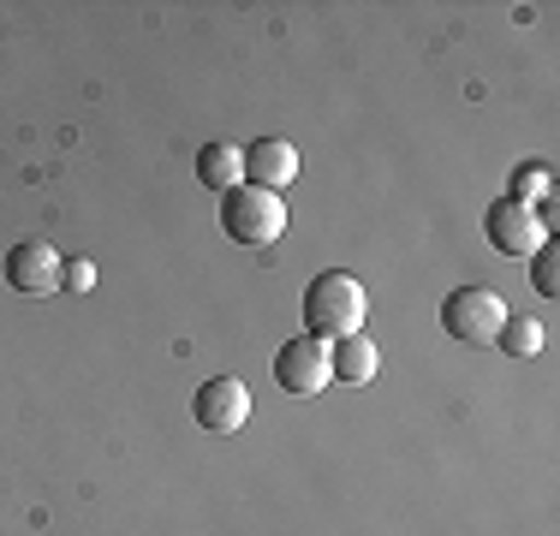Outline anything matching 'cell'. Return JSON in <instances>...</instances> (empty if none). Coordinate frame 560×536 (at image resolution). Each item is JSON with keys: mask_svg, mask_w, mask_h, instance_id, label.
<instances>
[{"mask_svg": "<svg viewBox=\"0 0 560 536\" xmlns=\"http://www.w3.org/2000/svg\"><path fill=\"white\" fill-rule=\"evenodd\" d=\"M304 334L311 340H323V346H335V340H352L358 328H364V316H370V299H364V280L358 275H346V268H323V275L304 287Z\"/></svg>", "mask_w": 560, "mask_h": 536, "instance_id": "1", "label": "cell"}, {"mask_svg": "<svg viewBox=\"0 0 560 536\" xmlns=\"http://www.w3.org/2000/svg\"><path fill=\"white\" fill-rule=\"evenodd\" d=\"M221 233L233 245H275L287 233V203L275 191H257V185H238V191L221 197Z\"/></svg>", "mask_w": 560, "mask_h": 536, "instance_id": "2", "label": "cell"}, {"mask_svg": "<svg viewBox=\"0 0 560 536\" xmlns=\"http://www.w3.org/2000/svg\"><path fill=\"white\" fill-rule=\"evenodd\" d=\"M506 316L513 311H506L501 292H489V287H459L442 299V328H447V340H459V346H495Z\"/></svg>", "mask_w": 560, "mask_h": 536, "instance_id": "3", "label": "cell"}, {"mask_svg": "<svg viewBox=\"0 0 560 536\" xmlns=\"http://www.w3.org/2000/svg\"><path fill=\"white\" fill-rule=\"evenodd\" d=\"M483 233H489V245L501 250V257H537L542 245H549V233H542V221H537V209L530 203H513V197H495L483 214Z\"/></svg>", "mask_w": 560, "mask_h": 536, "instance_id": "4", "label": "cell"}, {"mask_svg": "<svg viewBox=\"0 0 560 536\" xmlns=\"http://www.w3.org/2000/svg\"><path fill=\"white\" fill-rule=\"evenodd\" d=\"M191 418H197V429H209V435H238L250 418V387L238 382V375H209L191 394Z\"/></svg>", "mask_w": 560, "mask_h": 536, "instance_id": "5", "label": "cell"}, {"mask_svg": "<svg viewBox=\"0 0 560 536\" xmlns=\"http://www.w3.org/2000/svg\"><path fill=\"white\" fill-rule=\"evenodd\" d=\"M275 382H280V394H292V399L323 394V387L335 382V370H328V346L311 340V334L287 340V346L275 352Z\"/></svg>", "mask_w": 560, "mask_h": 536, "instance_id": "6", "label": "cell"}, {"mask_svg": "<svg viewBox=\"0 0 560 536\" xmlns=\"http://www.w3.org/2000/svg\"><path fill=\"white\" fill-rule=\"evenodd\" d=\"M60 268L66 257L48 238H24V245L7 250V287L19 299H48V292H60Z\"/></svg>", "mask_w": 560, "mask_h": 536, "instance_id": "7", "label": "cell"}, {"mask_svg": "<svg viewBox=\"0 0 560 536\" xmlns=\"http://www.w3.org/2000/svg\"><path fill=\"white\" fill-rule=\"evenodd\" d=\"M299 179V150H292L287 138H257L245 143V185H257V191H287V185Z\"/></svg>", "mask_w": 560, "mask_h": 536, "instance_id": "8", "label": "cell"}, {"mask_svg": "<svg viewBox=\"0 0 560 536\" xmlns=\"http://www.w3.org/2000/svg\"><path fill=\"white\" fill-rule=\"evenodd\" d=\"M328 370H335V382H346V387L376 382V370H382L376 340H364V334H352V340H335V346H328Z\"/></svg>", "mask_w": 560, "mask_h": 536, "instance_id": "9", "label": "cell"}, {"mask_svg": "<svg viewBox=\"0 0 560 536\" xmlns=\"http://www.w3.org/2000/svg\"><path fill=\"white\" fill-rule=\"evenodd\" d=\"M197 179L221 197L238 191V185H245V150H238V143H203V150H197Z\"/></svg>", "mask_w": 560, "mask_h": 536, "instance_id": "10", "label": "cell"}, {"mask_svg": "<svg viewBox=\"0 0 560 536\" xmlns=\"http://www.w3.org/2000/svg\"><path fill=\"white\" fill-rule=\"evenodd\" d=\"M495 346L506 358H537L542 352V322L537 316H506L501 334H495Z\"/></svg>", "mask_w": 560, "mask_h": 536, "instance_id": "11", "label": "cell"}, {"mask_svg": "<svg viewBox=\"0 0 560 536\" xmlns=\"http://www.w3.org/2000/svg\"><path fill=\"white\" fill-rule=\"evenodd\" d=\"M513 203H549L555 197V167L549 161H525V167H513Z\"/></svg>", "mask_w": 560, "mask_h": 536, "instance_id": "12", "label": "cell"}, {"mask_svg": "<svg viewBox=\"0 0 560 536\" xmlns=\"http://www.w3.org/2000/svg\"><path fill=\"white\" fill-rule=\"evenodd\" d=\"M530 287H537V299H555V292H560V257H555V245H542L537 257H530Z\"/></svg>", "mask_w": 560, "mask_h": 536, "instance_id": "13", "label": "cell"}, {"mask_svg": "<svg viewBox=\"0 0 560 536\" xmlns=\"http://www.w3.org/2000/svg\"><path fill=\"white\" fill-rule=\"evenodd\" d=\"M96 287V263H84V257H72L60 268V292H90Z\"/></svg>", "mask_w": 560, "mask_h": 536, "instance_id": "14", "label": "cell"}]
</instances>
